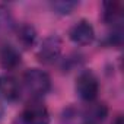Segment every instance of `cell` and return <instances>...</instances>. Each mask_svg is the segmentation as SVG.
Returning <instances> with one entry per match:
<instances>
[{
	"instance_id": "6da1fadb",
	"label": "cell",
	"mask_w": 124,
	"mask_h": 124,
	"mask_svg": "<svg viewBox=\"0 0 124 124\" xmlns=\"http://www.w3.org/2000/svg\"><path fill=\"white\" fill-rule=\"evenodd\" d=\"M23 86L34 96V99L44 96L51 89V79L47 72L41 69H28L22 78Z\"/></svg>"
},
{
	"instance_id": "7a4b0ae2",
	"label": "cell",
	"mask_w": 124,
	"mask_h": 124,
	"mask_svg": "<svg viewBox=\"0 0 124 124\" xmlns=\"http://www.w3.org/2000/svg\"><path fill=\"white\" fill-rule=\"evenodd\" d=\"M75 89H76L78 96H79L82 101L92 102V101H95L96 96H98V92H99V82H98L96 76H95L92 72L85 70V72H82V73L78 76Z\"/></svg>"
},
{
	"instance_id": "3957f363",
	"label": "cell",
	"mask_w": 124,
	"mask_h": 124,
	"mask_svg": "<svg viewBox=\"0 0 124 124\" xmlns=\"http://www.w3.org/2000/svg\"><path fill=\"white\" fill-rule=\"evenodd\" d=\"M19 120L21 124H50V112L41 101L32 99L22 109Z\"/></svg>"
},
{
	"instance_id": "277c9868",
	"label": "cell",
	"mask_w": 124,
	"mask_h": 124,
	"mask_svg": "<svg viewBox=\"0 0 124 124\" xmlns=\"http://www.w3.org/2000/svg\"><path fill=\"white\" fill-rule=\"evenodd\" d=\"M61 50H63V41H61V38L58 35H48L41 42L39 50L37 53V57L41 63L51 64L60 57Z\"/></svg>"
},
{
	"instance_id": "5b68a950",
	"label": "cell",
	"mask_w": 124,
	"mask_h": 124,
	"mask_svg": "<svg viewBox=\"0 0 124 124\" xmlns=\"http://www.w3.org/2000/svg\"><path fill=\"white\" fill-rule=\"evenodd\" d=\"M69 38L76 45H89L95 39V29L91 22L82 19L69 29Z\"/></svg>"
},
{
	"instance_id": "8992f818",
	"label": "cell",
	"mask_w": 124,
	"mask_h": 124,
	"mask_svg": "<svg viewBox=\"0 0 124 124\" xmlns=\"http://www.w3.org/2000/svg\"><path fill=\"white\" fill-rule=\"evenodd\" d=\"M108 115V107L104 102H88L82 112V124H102Z\"/></svg>"
},
{
	"instance_id": "52a82bcc",
	"label": "cell",
	"mask_w": 124,
	"mask_h": 124,
	"mask_svg": "<svg viewBox=\"0 0 124 124\" xmlns=\"http://www.w3.org/2000/svg\"><path fill=\"white\" fill-rule=\"evenodd\" d=\"M0 96L9 102H15L21 96V85L12 75H0Z\"/></svg>"
},
{
	"instance_id": "ba28073f",
	"label": "cell",
	"mask_w": 124,
	"mask_h": 124,
	"mask_svg": "<svg viewBox=\"0 0 124 124\" xmlns=\"http://www.w3.org/2000/svg\"><path fill=\"white\" fill-rule=\"evenodd\" d=\"M104 8V12H102V19L107 25H111V26H120L121 22H123V18H124V8H123V3L121 2H105L102 5Z\"/></svg>"
},
{
	"instance_id": "9c48e42d",
	"label": "cell",
	"mask_w": 124,
	"mask_h": 124,
	"mask_svg": "<svg viewBox=\"0 0 124 124\" xmlns=\"http://www.w3.org/2000/svg\"><path fill=\"white\" fill-rule=\"evenodd\" d=\"M21 64V53L13 45H5L0 50V66L5 70H13Z\"/></svg>"
},
{
	"instance_id": "30bf717a",
	"label": "cell",
	"mask_w": 124,
	"mask_h": 124,
	"mask_svg": "<svg viewBox=\"0 0 124 124\" xmlns=\"http://www.w3.org/2000/svg\"><path fill=\"white\" fill-rule=\"evenodd\" d=\"M18 41L23 48H31L37 41V31L32 25H21L18 28Z\"/></svg>"
},
{
	"instance_id": "8fae6325",
	"label": "cell",
	"mask_w": 124,
	"mask_h": 124,
	"mask_svg": "<svg viewBox=\"0 0 124 124\" xmlns=\"http://www.w3.org/2000/svg\"><path fill=\"white\" fill-rule=\"evenodd\" d=\"M79 6L78 2H70V0H60V2H53L51 3V9L57 13V15H70L76 8Z\"/></svg>"
},
{
	"instance_id": "7c38bea8",
	"label": "cell",
	"mask_w": 124,
	"mask_h": 124,
	"mask_svg": "<svg viewBox=\"0 0 124 124\" xmlns=\"http://www.w3.org/2000/svg\"><path fill=\"white\" fill-rule=\"evenodd\" d=\"M13 26V18L9 9H6L5 6H0V32L3 31H9Z\"/></svg>"
},
{
	"instance_id": "4fadbf2b",
	"label": "cell",
	"mask_w": 124,
	"mask_h": 124,
	"mask_svg": "<svg viewBox=\"0 0 124 124\" xmlns=\"http://www.w3.org/2000/svg\"><path fill=\"white\" fill-rule=\"evenodd\" d=\"M3 114H5V105H3V98L0 96V120H2Z\"/></svg>"
},
{
	"instance_id": "5bb4252c",
	"label": "cell",
	"mask_w": 124,
	"mask_h": 124,
	"mask_svg": "<svg viewBox=\"0 0 124 124\" xmlns=\"http://www.w3.org/2000/svg\"><path fill=\"white\" fill-rule=\"evenodd\" d=\"M112 124H123V117H121V115H118V117L114 120V123H112Z\"/></svg>"
}]
</instances>
